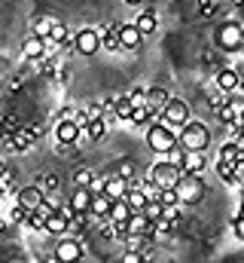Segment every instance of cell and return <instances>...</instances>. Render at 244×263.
Returning <instances> with one entry per match:
<instances>
[{
    "mask_svg": "<svg viewBox=\"0 0 244 263\" xmlns=\"http://www.w3.org/2000/svg\"><path fill=\"white\" fill-rule=\"evenodd\" d=\"M177 144L186 153H205L211 144V129L201 120H189L183 129H177Z\"/></svg>",
    "mask_w": 244,
    "mask_h": 263,
    "instance_id": "cell-1",
    "label": "cell"
},
{
    "mask_svg": "<svg viewBox=\"0 0 244 263\" xmlns=\"http://www.w3.org/2000/svg\"><path fill=\"white\" fill-rule=\"evenodd\" d=\"M147 147H150L153 153H159V156H168L171 150L180 147V144H177V129L165 126L162 120H153V123L147 126Z\"/></svg>",
    "mask_w": 244,
    "mask_h": 263,
    "instance_id": "cell-2",
    "label": "cell"
},
{
    "mask_svg": "<svg viewBox=\"0 0 244 263\" xmlns=\"http://www.w3.org/2000/svg\"><path fill=\"white\" fill-rule=\"evenodd\" d=\"M147 181H153L159 190H177V184L183 181V172H180V165H174L168 159H159L147 172Z\"/></svg>",
    "mask_w": 244,
    "mask_h": 263,
    "instance_id": "cell-3",
    "label": "cell"
},
{
    "mask_svg": "<svg viewBox=\"0 0 244 263\" xmlns=\"http://www.w3.org/2000/svg\"><path fill=\"white\" fill-rule=\"evenodd\" d=\"M40 138H43V126H40V123H34V126H18L0 147L9 150V153H25V150H31Z\"/></svg>",
    "mask_w": 244,
    "mask_h": 263,
    "instance_id": "cell-4",
    "label": "cell"
},
{
    "mask_svg": "<svg viewBox=\"0 0 244 263\" xmlns=\"http://www.w3.org/2000/svg\"><path fill=\"white\" fill-rule=\"evenodd\" d=\"M217 49L220 52H241L244 46V28L241 22H223L220 28H217Z\"/></svg>",
    "mask_w": 244,
    "mask_h": 263,
    "instance_id": "cell-5",
    "label": "cell"
},
{
    "mask_svg": "<svg viewBox=\"0 0 244 263\" xmlns=\"http://www.w3.org/2000/svg\"><path fill=\"white\" fill-rule=\"evenodd\" d=\"M208 193L201 175H183V181L177 184V196H180V205H198Z\"/></svg>",
    "mask_w": 244,
    "mask_h": 263,
    "instance_id": "cell-6",
    "label": "cell"
},
{
    "mask_svg": "<svg viewBox=\"0 0 244 263\" xmlns=\"http://www.w3.org/2000/svg\"><path fill=\"white\" fill-rule=\"evenodd\" d=\"M159 120L171 129H183L189 123V104L183 98H168V104L159 110Z\"/></svg>",
    "mask_w": 244,
    "mask_h": 263,
    "instance_id": "cell-7",
    "label": "cell"
},
{
    "mask_svg": "<svg viewBox=\"0 0 244 263\" xmlns=\"http://www.w3.org/2000/svg\"><path fill=\"white\" fill-rule=\"evenodd\" d=\"M55 257L61 263H79L86 260V239H73V236H61L55 242Z\"/></svg>",
    "mask_w": 244,
    "mask_h": 263,
    "instance_id": "cell-8",
    "label": "cell"
},
{
    "mask_svg": "<svg viewBox=\"0 0 244 263\" xmlns=\"http://www.w3.org/2000/svg\"><path fill=\"white\" fill-rule=\"evenodd\" d=\"M73 49L86 59H92L95 52H101V34L98 28H79L76 37H73Z\"/></svg>",
    "mask_w": 244,
    "mask_h": 263,
    "instance_id": "cell-9",
    "label": "cell"
},
{
    "mask_svg": "<svg viewBox=\"0 0 244 263\" xmlns=\"http://www.w3.org/2000/svg\"><path fill=\"white\" fill-rule=\"evenodd\" d=\"M214 83H217V92H223V95H235L238 89H241V73L235 70V67H220L217 70V77H214Z\"/></svg>",
    "mask_w": 244,
    "mask_h": 263,
    "instance_id": "cell-10",
    "label": "cell"
},
{
    "mask_svg": "<svg viewBox=\"0 0 244 263\" xmlns=\"http://www.w3.org/2000/svg\"><path fill=\"white\" fill-rule=\"evenodd\" d=\"M52 135H55V144H79L83 141V129L73 123V120H55V129H52Z\"/></svg>",
    "mask_w": 244,
    "mask_h": 263,
    "instance_id": "cell-11",
    "label": "cell"
},
{
    "mask_svg": "<svg viewBox=\"0 0 244 263\" xmlns=\"http://www.w3.org/2000/svg\"><path fill=\"white\" fill-rule=\"evenodd\" d=\"M43 202H46V193H43L37 184H28V187H22V190L15 193V205H22L25 211H37Z\"/></svg>",
    "mask_w": 244,
    "mask_h": 263,
    "instance_id": "cell-12",
    "label": "cell"
},
{
    "mask_svg": "<svg viewBox=\"0 0 244 263\" xmlns=\"http://www.w3.org/2000/svg\"><path fill=\"white\" fill-rule=\"evenodd\" d=\"M49 52V43L43 40V37H37V34H31L25 43H22V59L28 62V65H34V62H40L43 55Z\"/></svg>",
    "mask_w": 244,
    "mask_h": 263,
    "instance_id": "cell-13",
    "label": "cell"
},
{
    "mask_svg": "<svg viewBox=\"0 0 244 263\" xmlns=\"http://www.w3.org/2000/svg\"><path fill=\"white\" fill-rule=\"evenodd\" d=\"M98 34H101V49H107V52H119V49H122V43H119V22L101 25V28H98Z\"/></svg>",
    "mask_w": 244,
    "mask_h": 263,
    "instance_id": "cell-14",
    "label": "cell"
},
{
    "mask_svg": "<svg viewBox=\"0 0 244 263\" xmlns=\"http://www.w3.org/2000/svg\"><path fill=\"white\" fill-rule=\"evenodd\" d=\"M205 168H208V156L205 153H186L183 150V156H180L183 175H205Z\"/></svg>",
    "mask_w": 244,
    "mask_h": 263,
    "instance_id": "cell-15",
    "label": "cell"
},
{
    "mask_svg": "<svg viewBox=\"0 0 244 263\" xmlns=\"http://www.w3.org/2000/svg\"><path fill=\"white\" fill-rule=\"evenodd\" d=\"M128 236H156L153 233V220L144 211H134L131 220H128Z\"/></svg>",
    "mask_w": 244,
    "mask_h": 263,
    "instance_id": "cell-16",
    "label": "cell"
},
{
    "mask_svg": "<svg viewBox=\"0 0 244 263\" xmlns=\"http://www.w3.org/2000/svg\"><path fill=\"white\" fill-rule=\"evenodd\" d=\"M119 43H122V49H137L144 43V34L137 31L134 22L131 25H119Z\"/></svg>",
    "mask_w": 244,
    "mask_h": 263,
    "instance_id": "cell-17",
    "label": "cell"
},
{
    "mask_svg": "<svg viewBox=\"0 0 244 263\" xmlns=\"http://www.w3.org/2000/svg\"><path fill=\"white\" fill-rule=\"evenodd\" d=\"M134 25H137V31L147 37V34H156V28H159V15H156V9H140L137 12V18H134Z\"/></svg>",
    "mask_w": 244,
    "mask_h": 263,
    "instance_id": "cell-18",
    "label": "cell"
},
{
    "mask_svg": "<svg viewBox=\"0 0 244 263\" xmlns=\"http://www.w3.org/2000/svg\"><path fill=\"white\" fill-rule=\"evenodd\" d=\"M110 208H113V199L107 196V193H95L89 214H92V220H101V217H110Z\"/></svg>",
    "mask_w": 244,
    "mask_h": 263,
    "instance_id": "cell-19",
    "label": "cell"
},
{
    "mask_svg": "<svg viewBox=\"0 0 244 263\" xmlns=\"http://www.w3.org/2000/svg\"><path fill=\"white\" fill-rule=\"evenodd\" d=\"M92 196H95V193H92L89 187H73V193H70L67 202H70L79 214H89V208H92Z\"/></svg>",
    "mask_w": 244,
    "mask_h": 263,
    "instance_id": "cell-20",
    "label": "cell"
},
{
    "mask_svg": "<svg viewBox=\"0 0 244 263\" xmlns=\"http://www.w3.org/2000/svg\"><path fill=\"white\" fill-rule=\"evenodd\" d=\"M128 190H131V181H125V178H119V175H110L107 184H104V193H107L110 199H125Z\"/></svg>",
    "mask_w": 244,
    "mask_h": 263,
    "instance_id": "cell-21",
    "label": "cell"
},
{
    "mask_svg": "<svg viewBox=\"0 0 244 263\" xmlns=\"http://www.w3.org/2000/svg\"><path fill=\"white\" fill-rule=\"evenodd\" d=\"M104 135H107V120H104V117L92 120V123H89V126L83 129V138H86V141H92V144L104 141Z\"/></svg>",
    "mask_w": 244,
    "mask_h": 263,
    "instance_id": "cell-22",
    "label": "cell"
},
{
    "mask_svg": "<svg viewBox=\"0 0 244 263\" xmlns=\"http://www.w3.org/2000/svg\"><path fill=\"white\" fill-rule=\"evenodd\" d=\"M43 233H46V236H52V239L67 236V217H61L58 211H55L52 217H46V227H43Z\"/></svg>",
    "mask_w": 244,
    "mask_h": 263,
    "instance_id": "cell-23",
    "label": "cell"
},
{
    "mask_svg": "<svg viewBox=\"0 0 244 263\" xmlns=\"http://www.w3.org/2000/svg\"><path fill=\"white\" fill-rule=\"evenodd\" d=\"M131 214H134V211H131V205H128L125 199H113V208H110V220H113V223H128Z\"/></svg>",
    "mask_w": 244,
    "mask_h": 263,
    "instance_id": "cell-24",
    "label": "cell"
},
{
    "mask_svg": "<svg viewBox=\"0 0 244 263\" xmlns=\"http://www.w3.org/2000/svg\"><path fill=\"white\" fill-rule=\"evenodd\" d=\"M55 25H58V18H55V15H37V18H34V34L46 40V37L52 34V28H55Z\"/></svg>",
    "mask_w": 244,
    "mask_h": 263,
    "instance_id": "cell-25",
    "label": "cell"
},
{
    "mask_svg": "<svg viewBox=\"0 0 244 263\" xmlns=\"http://www.w3.org/2000/svg\"><path fill=\"white\" fill-rule=\"evenodd\" d=\"M125 202H128V205H131V211H144V208H147V202H150V199L144 196V190H140V187H137V184H131V190H128V193H125Z\"/></svg>",
    "mask_w": 244,
    "mask_h": 263,
    "instance_id": "cell-26",
    "label": "cell"
},
{
    "mask_svg": "<svg viewBox=\"0 0 244 263\" xmlns=\"http://www.w3.org/2000/svg\"><path fill=\"white\" fill-rule=\"evenodd\" d=\"M125 98H128L131 107H144V104H150V89L147 86H134L131 92H125Z\"/></svg>",
    "mask_w": 244,
    "mask_h": 263,
    "instance_id": "cell-27",
    "label": "cell"
},
{
    "mask_svg": "<svg viewBox=\"0 0 244 263\" xmlns=\"http://www.w3.org/2000/svg\"><path fill=\"white\" fill-rule=\"evenodd\" d=\"M153 117H156V110L150 107V104H144V107H134V114H131V126H150L153 123Z\"/></svg>",
    "mask_w": 244,
    "mask_h": 263,
    "instance_id": "cell-28",
    "label": "cell"
},
{
    "mask_svg": "<svg viewBox=\"0 0 244 263\" xmlns=\"http://www.w3.org/2000/svg\"><path fill=\"white\" fill-rule=\"evenodd\" d=\"M214 168H217V175H220L229 187H235V162H229V159H217Z\"/></svg>",
    "mask_w": 244,
    "mask_h": 263,
    "instance_id": "cell-29",
    "label": "cell"
},
{
    "mask_svg": "<svg viewBox=\"0 0 244 263\" xmlns=\"http://www.w3.org/2000/svg\"><path fill=\"white\" fill-rule=\"evenodd\" d=\"M168 98H171V95H168V92H165L162 86H153V89H150V107H153L156 114H159V110H162V107L168 104Z\"/></svg>",
    "mask_w": 244,
    "mask_h": 263,
    "instance_id": "cell-30",
    "label": "cell"
},
{
    "mask_svg": "<svg viewBox=\"0 0 244 263\" xmlns=\"http://www.w3.org/2000/svg\"><path fill=\"white\" fill-rule=\"evenodd\" d=\"M92 178H95V172H92V168H86V165L73 168V175H70L73 187H89V184H92Z\"/></svg>",
    "mask_w": 244,
    "mask_h": 263,
    "instance_id": "cell-31",
    "label": "cell"
},
{
    "mask_svg": "<svg viewBox=\"0 0 244 263\" xmlns=\"http://www.w3.org/2000/svg\"><path fill=\"white\" fill-rule=\"evenodd\" d=\"M113 175H119V178H125V181H134V178H137V165H134V159H119Z\"/></svg>",
    "mask_w": 244,
    "mask_h": 263,
    "instance_id": "cell-32",
    "label": "cell"
},
{
    "mask_svg": "<svg viewBox=\"0 0 244 263\" xmlns=\"http://www.w3.org/2000/svg\"><path fill=\"white\" fill-rule=\"evenodd\" d=\"M37 187H40L43 193H58L61 178L58 175H43V178H37Z\"/></svg>",
    "mask_w": 244,
    "mask_h": 263,
    "instance_id": "cell-33",
    "label": "cell"
},
{
    "mask_svg": "<svg viewBox=\"0 0 244 263\" xmlns=\"http://www.w3.org/2000/svg\"><path fill=\"white\" fill-rule=\"evenodd\" d=\"M150 257H153V251H122V263H150Z\"/></svg>",
    "mask_w": 244,
    "mask_h": 263,
    "instance_id": "cell-34",
    "label": "cell"
},
{
    "mask_svg": "<svg viewBox=\"0 0 244 263\" xmlns=\"http://www.w3.org/2000/svg\"><path fill=\"white\" fill-rule=\"evenodd\" d=\"M174 230H177V223H174V220H168V217L153 220V233H156V236H171Z\"/></svg>",
    "mask_w": 244,
    "mask_h": 263,
    "instance_id": "cell-35",
    "label": "cell"
},
{
    "mask_svg": "<svg viewBox=\"0 0 244 263\" xmlns=\"http://www.w3.org/2000/svg\"><path fill=\"white\" fill-rule=\"evenodd\" d=\"M137 187H140V190H144V196L150 199V202H159V196H162V190H159V187H156V184H153V181H140V184H137Z\"/></svg>",
    "mask_w": 244,
    "mask_h": 263,
    "instance_id": "cell-36",
    "label": "cell"
},
{
    "mask_svg": "<svg viewBox=\"0 0 244 263\" xmlns=\"http://www.w3.org/2000/svg\"><path fill=\"white\" fill-rule=\"evenodd\" d=\"M198 15L201 18H214L217 15V3L214 0H198Z\"/></svg>",
    "mask_w": 244,
    "mask_h": 263,
    "instance_id": "cell-37",
    "label": "cell"
},
{
    "mask_svg": "<svg viewBox=\"0 0 244 263\" xmlns=\"http://www.w3.org/2000/svg\"><path fill=\"white\" fill-rule=\"evenodd\" d=\"M12 181H15V175L6 168V172H0V196H6L9 190H12Z\"/></svg>",
    "mask_w": 244,
    "mask_h": 263,
    "instance_id": "cell-38",
    "label": "cell"
},
{
    "mask_svg": "<svg viewBox=\"0 0 244 263\" xmlns=\"http://www.w3.org/2000/svg\"><path fill=\"white\" fill-rule=\"evenodd\" d=\"M144 214H147L150 220H159V217H162V202H147Z\"/></svg>",
    "mask_w": 244,
    "mask_h": 263,
    "instance_id": "cell-39",
    "label": "cell"
},
{
    "mask_svg": "<svg viewBox=\"0 0 244 263\" xmlns=\"http://www.w3.org/2000/svg\"><path fill=\"white\" fill-rule=\"evenodd\" d=\"M159 202H162V205H180V196H177V190H162Z\"/></svg>",
    "mask_w": 244,
    "mask_h": 263,
    "instance_id": "cell-40",
    "label": "cell"
},
{
    "mask_svg": "<svg viewBox=\"0 0 244 263\" xmlns=\"http://www.w3.org/2000/svg\"><path fill=\"white\" fill-rule=\"evenodd\" d=\"M232 233H235V239L244 242V214H235L232 217Z\"/></svg>",
    "mask_w": 244,
    "mask_h": 263,
    "instance_id": "cell-41",
    "label": "cell"
},
{
    "mask_svg": "<svg viewBox=\"0 0 244 263\" xmlns=\"http://www.w3.org/2000/svg\"><path fill=\"white\" fill-rule=\"evenodd\" d=\"M104 184H107V178H104V175H95L92 184H89V190H92V193H104Z\"/></svg>",
    "mask_w": 244,
    "mask_h": 263,
    "instance_id": "cell-42",
    "label": "cell"
},
{
    "mask_svg": "<svg viewBox=\"0 0 244 263\" xmlns=\"http://www.w3.org/2000/svg\"><path fill=\"white\" fill-rule=\"evenodd\" d=\"M37 263H61L58 257H55V251H43V254H40V260Z\"/></svg>",
    "mask_w": 244,
    "mask_h": 263,
    "instance_id": "cell-43",
    "label": "cell"
},
{
    "mask_svg": "<svg viewBox=\"0 0 244 263\" xmlns=\"http://www.w3.org/2000/svg\"><path fill=\"white\" fill-rule=\"evenodd\" d=\"M9 233V220L6 217H0V236H6Z\"/></svg>",
    "mask_w": 244,
    "mask_h": 263,
    "instance_id": "cell-44",
    "label": "cell"
},
{
    "mask_svg": "<svg viewBox=\"0 0 244 263\" xmlns=\"http://www.w3.org/2000/svg\"><path fill=\"white\" fill-rule=\"evenodd\" d=\"M6 263H31V260H28V257H9Z\"/></svg>",
    "mask_w": 244,
    "mask_h": 263,
    "instance_id": "cell-45",
    "label": "cell"
},
{
    "mask_svg": "<svg viewBox=\"0 0 244 263\" xmlns=\"http://www.w3.org/2000/svg\"><path fill=\"white\" fill-rule=\"evenodd\" d=\"M122 3H128V6H140L144 0H122Z\"/></svg>",
    "mask_w": 244,
    "mask_h": 263,
    "instance_id": "cell-46",
    "label": "cell"
},
{
    "mask_svg": "<svg viewBox=\"0 0 244 263\" xmlns=\"http://www.w3.org/2000/svg\"><path fill=\"white\" fill-rule=\"evenodd\" d=\"M0 172H6V165H3V159H0Z\"/></svg>",
    "mask_w": 244,
    "mask_h": 263,
    "instance_id": "cell-47",
    "label": "cell"
},
{
    "mask_svg": "<svg viewBox=\"0 0 244 263\" xmlns=\"http://www.w3.org/2000/svg\"><path fill=\"white\" fill-rule=\"evenodd\" d=\"M104 263H122V260H113V257H110V260H104Z\"/></svg>",
    "mask_w": 244,
    "mask_h": 263,
    "instance_id": "cell-48",
    "label": "cell"
},
{
    "mask_svg": "<svg viewBox=\"0 0 244 263\" xmlns=\"http://www.w3.org/2000/svg\"><path fill=\"white\" fill-rule=\"evenodd\" d=\"M241 123H244V107H241Z\"/></svg>",
    "mask_w": 244,
    "mask_h": 263,
    "instance_id": "cell-49",
    "label": "cell"
},
{
    "mask_svg": "<svg viewBox=\"0 0 244 263\" xmlns=\"http://www.w3.org/2000/svg\"><path fill=\"white\" fill-rule=\"evenodd\" d=\"M150 3H156V0H150Z\"/></svg>",
    "mask_w": 244,
    "mask_h": 263,
    "instance_id": "cell-50",
    "label": "cell"
},
{
    "mask_svg": "<svg viewBox=\"0 0 244 263\" xmlns=\"http://www.w3.org/2000/svg\"><path fill=\"white\" fill-rule=\"evenodd\" d=\"M79 263H86V260H79Z\"/></svg>",
    "mask_w": 244,
    "mask_h": 263,
    "instance_id": "cell-51",
    "label": "cell"
}]
</instances>
